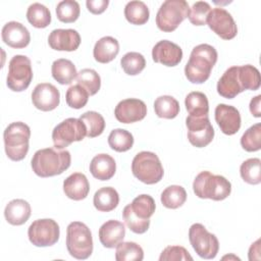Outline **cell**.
Wrapping results in <instances>:
<instances>
[{
	"mask_svg": "<svg viewBox=\"0 0 261 261\" xmlns=\"http://www.w3.org/2000/svg\"><path fill=\"white\" fill-rule=\"evenodd\" d=\"M217 51L209 44H200L193 48L189 61L185 66V74L193 84H203L211 73L217 61Z\"/></svg>",
	"mask_w": 261,
	"mask_h": 261,
	"instance_id": "obj_1",
	"label": "cell"
},
{
	"mask_svg": "<svg viewBox=\"0 0 261 261\" xmlns=\"http://www.w3.org/2000/svg\"><path fill=\"white\" fill-rule=\"evenodd\" d=\"M71 162L70 153L67 150L45 148L38 150L31 161L33 171L40 177H50L61 174Z\"/></svg>",
	"mask_w": 261,
	"mask_h": 261,
	"instance_id": "obj_2",
	"label": "cell"
},
{
	"mask_svg": "<svg viewBox=\"0 0 261 261\" xmlns=\"http://www.w3.org/2000/svg\"><path fill=\"white\" fill-rule=\"evenodd\" d=\"M156 204L147 194L137 196L122 210V217L127 227L135 233H144L150 226V217L154 214Z\"/></svg>",
	"mask_w": 261,
	"mask_h": 261,
	"instance_id": "obj_3",
	"label": "cell"
},
{
	"mask_svg": "<svg viewBox=\"0 0 261 261\" xmlns=\"http://www.w3.org/2000/svg\"><path fill=\"white\" fill-rule=\"evenodd\" d=\"M193 190L201 199L222 201L230 195L231 184L224 176L205 170L201 171L194 179Z\"/></svg>",
	"mask_w": 261,
	"mask_h": 261,
	"instance_id": "obj_4",
	"label": "cell"
},
{
	"mask_svg": "<svg viewBox=\"0 0 261 261\" xmlns=\"http://www.w3.org/2000/svg\"><path fill=\"white\" fill-rule=\"evenodd\" d=\"M31 129L21 121L10 123L3 133L5 153L12 161L22 160L29 151Z\"/></svg>",
	"mask_w": 261,
	"mask_h": 261,
	"instance_id": "obj_5",
	"label": "cell"
},
{
	"mask_svg": "<svg viewBox=\"0 0 261 261\" xmlns=\"http://www.w3.org/2000/svg\"><path fill=\"white\" fill-rule=\"evenodd\" d=\"M66 248L69 255L79 260L88 259L92 255V232L84 222L72 221L67 225Z\"/></svg>",
	"mask_w": 261,
	"mask_h": 261,
	"instance_id": "obj_6",
	"label": "cell"
},
{
	"mask_svg": "<svg viewBox=\"0 0 261 261\" xmlns=\"http://www.w3.org/2000/svg\"><path fill=\"white\" fill-rule=\"evenodd\" d=\"M132 171L140 181L146 185L159 182L164 174L159 157L155 153L149 151H142L134 157Z\"/></svg>",
	"mask_w": 261,
	"mask_h": 261,
	"instance_id": "obj_7",
	"label": "cell"
},
{
	"mask_svg": "<svg viewBox=\"0 0 261 261\" xmlns=\"http://www.w3.org/2000/svg\"><path fill=\"white\" fill-rule=\"evenodd\" d=\"M190 6L185 0L164 1L156 14V24L162 32L170 33L189 16Z\"/></svg>",
	"mask_w": 261,
	"mask_h": 261,
	"instance_id": "obj_8",
	"label": "cell"
},
{
	"mask_svg": "<svg viewBox=\"0 0 261 261\" xmlns=\"http://www.w3.org/2000/svg\"><path fill=\"white\" fill-rule=\"evenodd\" d=\"M32 80L33 69L30 58L24 55H14L8 64L7 87L13 92H21L28 89Z\"/></svg>",
	"mask_w": 261,
	"mask_h": 261,
	"instance_id": "obj_9",
	"label": "cell"
},
{
	"mask_svg": "<svg viewBox=\"0 0 261 261\" xmlns=\"http://www.w3.org/2000/svg\"><path fill=\"white\" fill-rule=\"evenodd\" d=\"M87 136L85 123L80 118L69 117L57 124L52 130V140L56 149H64L73 142H80Z\"/></svg>",
	"mask_w": 261,
	"mask_h": 261,
	"instance_id": "obj_10",
	"label": "cell"
},
{
	"mask_svg": "<svg viewBox=\"0 0 261 261\" xmlns=\"http://www.w3.org/2000/svg\"><path fill=\"white\" fill-rule=\"evenodd\" d=\"M189 240L194 251L203 259H213L219 250V242L201 223H194L189 229Z\"/></svg>",
	"mask_w": 261,
	"mask_h": 261,
	"instance_id": "obj_11",
	"label": "cell"
},
{
	"mask_svg": "<svg viewBox=\"0 0 261 261\" xmlns=\"http://www.w3.org/2000/svg\"><path fill=\"white\" fill-rule=\"evenodd\" d=\"M59 225L51 218L37 219L28 229L29 240L36 247L53 246L59 240Z\"/></svg>",
	"mask_w": 261,
	"mask_h": 261,
	"instance_id": "obj_12",
	"label": "cell"
},
{
	"mask_svg": "<svg viewBox=\"0 0 261 261\" xmlns=\"http://www.w3.org/2000/svg\"><path fill=\"white\" fill-rule=\"evenodd\" d=\"M186 125L188 128V140L193 146L204 148L212 142L214 128L208 115L201 117L189 115L186 119Z\"/></svg>",
	"mask_w": 261,
	"mask_h": 261,
	"instance_id": "obj_13",
	"label": "cell"
},
{
	"mask_svg": "<svg viewBox=\"0 0 261 261\" xmlns=\"http://www.w3.org/2000/svg\"><path fill=\"white\" fill-rule=\"evenodd\" d=\"M206 23L223 40H231L238 34V28L231 14L222 7L211 9L207 16Z\"/></svg>",
	"mask_w": 261,
	"mask_h": 261,
	"instance_id": "obj_14",
	"label": "cell"
},
{
	"mask_svg": "<svg viewBox=\"0 0 261 261\" xmlns=\"http://www.w3.org/2000/svg\"><path fill=\"white\" fill-rule=\"evenodd\" d=\"M32 102L34 106L41 111H51L59 105L60 93L54 85L41 83L33 90Z\"/></svg>",
	"mask_w": 261,
	"mask_h": 261,
	"instance_id": "obj_15",
	"label": "cell"
},
{
	"mask_svg": "<svg viewBox=\"0 0 261 261\" xmlns=\"http://www.w3.org/2000/svg\"><path fill=\"white\" fill-rule=\"evenodd\" d=\"M147 106L144 101L136 98H128L120 101L115 109L114 115L121 123H133L145 118Z\"/></svg>",
	"mask_w": 261,
	"mask_h": 261,
	"instance_id": "obj_16",
	"label": "cell"
},
{
	"mask_svg": "<svg viewBox=\"0 0 261 261\" xmlns=\"http://www.w3.org/2000/svg\"><path fill=\"white\" fill-rule=\"evenodd\" d=\"M152 58L155 62L165 66H175L182 59V50L171 41L161 40L153 47Z\"/></svg>",
	"mask_w": 261,
	"mask_h": 261,
	"instance_id": "obj_17",
	"label": "cell"
},
{
	"mask_svg": "<svg viewBox=\"0 0 261 261\" xmlns=\"http://www.w3.org/2000/svg\"><path fill=\"white\" fill-rule=\"evenodd\" d=\"M215 121L220 130L228 136L234 135L241 127V114L239 110L226 104H218L215 108Z\"/></svg>",
	"mask_w": 261,
	"mask_h": 261,
	"instance_id": "obj_18",
	"label": "cell"
},
{
	"mask_svg": "<svg viewBox=\"0 0 261 261\" xmlns=\"http://www.w3.org/2000/svg\"><path fill=\"white\" fill-rule=\"evenodd\" d=\"M217 93L226 99H233L244 90L240 66H230L221 75L217 83Z\"/></svg>",
	"mask_w": 261,
	"mask_h": 261,
	"instance_id": "obj_19",
	"label": "cell"
},
{
	"mask_svg": "<svg viewBox=\"0 0 261 261\" xmlns=\"http://www.w3.org/2000/svg\"><path fill=\"white\" fill-rule=\"evenodd\" d=\"M48 43L57 51H75L81 44V36L73 29H56L50 33Z\"/></svg>",
	"mask_w": 261,
	"mask_h": 261,
	"instance_id": "obj_20",
	"label": "cell"
},
{
	"mask_svg": "<svg viewBox=\"0 0 261 261\" xmlns=\"http://www.w3.org/2000/svg\"><path fill=\"white\" fill-rule=\"evenodd\" d=\"M1 37L6 45L15 49L27 47L31 41L29 30L18 21L5 23L1 31Z\"/></svg>",
	"mask_w": 261,
	"mask_h": 261,
	"instance_id": "obj_21",
	"label": "cell"
},
{
	"mask_svg": "<svg viewBox=\"0 0 261 261\" xmlns=\"http://www.w3.org/2000/svg\"><path fill=\"white\" fill-rule=\"evenodd\" d=\"M125 236L124 224L118 220H108L104 222L99 228L100 243L108 249L116 247L123 241Z\"/></svg>",
	"mask_w": 261,
	"mask_h": 261,
	"instance_id": "obj_22",
	"label": "cell"
},
{
	"mask_svg": "<svg viewBox=\"0 0 261 261\" xmlns=\"http://www.w3.org/2000/svg\"><path fill=\"white\" fill-rule=\"evenodd\" d=\"M63 192L71 200H84L90 192V184L87 176L81 172L70 174L63 181Z\"/></svg>",
	"mask_w": 261,
	"mask_h": 261,
	"instance_id": "obj_23",
	"label": "cell"
},
{
	"mask_svg": "<svg viewBox=\"0 0 261 261\" xmlns=\"http://www.w3.org/2000/svg\"><path fill=\"white\" fill-rule=\"evenodd\" d=\"M115 171V160L108 154H98L91 160L90 172L99 180H109L114 175Z\"/></svg>",
	"mask_w": 261,
	"mask_h": 261,
	"instance_id": "obj_24",
	"label": "cell"
},
{
	"mask_svg": "<svg viewBox=\"0 0 261 261\" xmlns=\"http://www.w3.org/2000/svg\"><path fill=\"white\" fill-rule=\"evenodd\" d=\"M31 213V206L23 199H14L10 201L4 210L6 221L12 225H21L25 223L30 218Z\"/></svg>",
	"mask_w": 261,
	"mask_h": 261,
	"instance_id": "obj_25",
	"label": "cell"
},
{
	"mask_svg": "<svg viewBox=\"0 0 261 261\" xmlns=\"http://www.w3.org/2000/svg\"><path fill=\"white\" fill-rule=\"evenodd\" d=\"M119 52L118 41L110 36L99 39L93 49V55L96 61L100 63H108L112 61Z\"/></svg>",
	"mask_w": 261,
	"mask_h": 261,
	"instance_id": "obj_26",
	"label": "cell"
},
{
	"mask_svg": "<svg viewBox=\"0 0 261 261\" xmlns=\"http://www.w3.org/2000/svg\"><path fill=\"white\" fill-rule=\"evenodd\" d=\"M95 208L101 212L114 210L119 203V195L112 187H103L99 189L93 198Z\"/></svg>",
	"mask_w": 261,
	"mask_h": 261,
	"instance_id": "obj_27",
	"label": "cell"
},
{
	"mask_svg": "<svg viewBox=\"0 0 261 261\" xmlns=\"http://www.w3.org/2000/svg\"><path fill=\"white\" fill-rule=\"evenodd\" d=\"M51 72L53 79L60 85H69L76 79L77 71L74 64L65 58H59L52 63Z\"/></svg>",
	"mask_w": 261,
	"mask_h": 261,
	"instance_id": "obj_28",
	"label": "cell"
},
{
	"mask_svg": "<svg viewBox=\"0 0 261 261\" xmlns=\"http://www.w3.org/2000/svg\"><path fill=\"white\" fill-rule=\"evenodd\" d=\"M186 108L189 115L201 117L207 116L209 113V103L207 96L202 92H191L187 95L185 100Z\"/></svg>",
	"mask_w": 261,
	"mask_h": 261,
	"instance_id": "obj_29",
	"label": "cell"
},
{
	"mask_svg": "<svg viewBox=\"0 0 261 261\" xmlns=\"http://www.w3.org/2000/svg\"><path fill=\"white\" fill-rule=\"evenodd\" d=\"M124 16L133 24L141 25L148 21L150 12L148 6L143 1H129L124 7Z\"/></svg>",
	"mask_w": 261,
	"mask_h": 261,
	"instance_id": "obj_30",
	"label": "cell"
},
{
	"mask_svg": "<svg viewBox=\"0 0 261 261\" xmlns=\"http://www.w3.org/2000/svg\"><path fill=\"white\" fill-rule=\"evenodd\" d=\"M154 110L158 117L172 119L179 113V104L175 98L169 95H163L156 98Z\"/></svg>",
	"mask_w": 261,
	"mask_h": 261,
	"instance_id": "obj_31",
	"label": "cell"
},
{
	"mask_svg": "<svg viewBox=\"0 0 261 261\" xmlns=\"http://www.w3.org/2000/svg\"><path fill=\"white\" fill-rule=\"evenodd\" d=\"M27 18L33 27L44 29L51 22V13L45 5L35 2L29 6L27 10Z\"/></svg>",
	"mask_w": 261,
	"mask_h": 261,
	"instance_id": "obj_32",
	"label": "cell"
},
{
	"mask_svg": "<svg viewBox=\"0 0 261 261\" xmlns=\"http://www.w3.org/2000/svg\"><path fill=\"white\" fill-rule=\"evenodd\" d=\"M161 203L168 209H176L182 206L187 200V192L181 186L172 185L161 193Z\"/></svg>",
	"mask_w": 261,
	"mask_h": 261,
	"instance_id": "obj_33",
	"label": "cell"
},
{
	"mask_svg": "<svg viewBox=\"0 0 261 261\" xmlns=\"http://www.w3.org/2000/svg\"><path fill=\"white\" fill-rule=\"evenodd\" d=\"M144 251L140 245L134 242H121L116 246V261H142Z\"/></svg>",
	"mask_w": 261,
	"mask_h": 261,
	"instance_id": "obj_34",
	"label": "cell"
},
{
	"mask_svg": "<svg viewBox=\"0 0 261 261\" xmlns=\"http://www.w3.org/2000/svg\"><path fill=\"white\" fill-rule=\"evenodd\" d=\"M108 144L116 152H125L133 147L134 137L126 129L115 128L108 136Z\"/></svg>",
	"mask_w": 261,
	"mask_h": 261,
	"instance_id": "obj_35",
	"label": "cell"
},
{
	"mask_svg": "<svg viewBox=\"0 0 261 261\" xmlns=\"http://www.w3.org/2000/svg\"><path fill=\"white\" fill-rule=\"evenodd\" d=\"M240 173L244 181L250 185L261 182V161L259 158H250L244 161L240 167Z\"/></svg>",
	"mask_w": 261,
	"mask_h": 261,
	"instance_id": "obj_36",
	"label": "cell"
},
{
	"mask_svg": "<svg viewBox=\"0 0 261 261\" xmlns=\"http://www.w3.org/2000/svg\"><path fill=\"white\" fill-rule=\"evenodd\" d=\"M77 85L82 86L90 96L95 95L101 87V77L95 69L84 68L76 75Z\"/></svg>",
	"mask_w": 261,
	"mask_h": 261,
	"instance_id": "obj_37",
	"label": "cell"
},
{
	"mask_svg": "<svg viewBox=\"0 0 261 261\" xmlns=\"http://www.w3.org/2000/svg\"><path fill=\"white\" fill-rule=\"evenodd\" d=\"M87 128V137L95 138L100 136L105 128V120L103 116L96 111H87L80 116Z\"/></svg>",
	"mask_w": 261,
	"mask_h": 261,
	"instance_id": "obj_38",
	"label": "cell"
},
{
	"mask_svg": "<svg viewBox=\"0 0 261 261\" xmlns=\"http://www.w3.org/2000/svg\"><path fill=\"white\" fill-rule=\"evenodd\" d=\"M80 13V4L74 0H63L56 6L57 18L65 23L75 21L79 18Z\"/></svg>",
	"mask_w": 261,
	"mask_h": 261,
	"instance_id": "obj_39",
	"label": "cell"
},
{
	"mask_svg": "<svg viewBox=\"0 0 261 261\" xmlns=\"http://www.w3.org/2000/svg\"><path fill=\"white\" fill-rule=\"evenodd\" d=\"M120 64L126 74L137 75L145 68L146 60L139 52H128L122 56Z\"/></svg>",
	"mask_w": 261,
	"mask_h": 261,
	"instance_id": "obj_40",
	"label": "cell"
},
{
	"mask_svg": "<svg viewBox=\"0 0 261 261\" xmlns=\"http://www.w3.org/2000/svg\"><path fill=\"white\" fill-rule=\"evenodd\" d=\"M242 147L248 152H256L261 148V123L250 126L241 138Z\"/></svg>",
	"mask_w": 261,
	"mask_h": 261,
	"instance_id": "obj_41",
	"label": "cell"
},
{
	"mask_svg": "<svg viewBox=\"0 0 261 261\" xmlns=\"http://www.w3.org/2000/svg\"><path fill=\"white\" fill-rule=\"evenodd\" d=\"M240 74H241L244 90L256 91L260 88V85H261L260 72L255 66L251 64L240 66Z\"/></svg>",
	"mask_w": 261,
	"mask_h": 261,
	"instance_id": "obj_42",
	"label": "cell"
},
{
	"mask_svg": "<svg viewBox=\"0 0 261 261\" xmlns=\"http://www.w3.org/2000/svg\"><path fill=\"white\" fill-rule=\"evenodd\" d=\"M89 93L80 85L71 86L65 94L66 104L73 109H81L86 106L89 99Z\"/></svg>",
	"mask_w": 261,
	"mask_h": 261,
	"instance_id": "obj_43",
	"label": "cell"
},
{
	"mask_svg": "<svg viewBox=\"0 0 261 261\" xmlns=\"http://www.w3.org/2000/svg\"><path fill=\"white\" fill-rule=\"evenodd\" d=\"M211 11V6L206 1H197L190 8L189 20L194 25H204L206 24V19Z\"/></svg>",
	"mask_w": 261,
	"mask_h": 261,
	"instance_id": "obj_44",
	"label": "cell"
},
{
	"mask_svg": "<svg viewBox=\"0 0 261 261\" xmlns=\"http://www.w3.org/2000/svg\"><path fill=\"white\" fill-rule=\"evenodd\" d=\"M192 261L193 257L181 246H168L160 254L159 261Z\"/></svg>",
	"mask_w": 261,
	"mask_h": 261,
	"instance_id": "obj_45",
	"label": "cell"
},
{
	"mask_svg": "<svg viewBox=\"0 0 261 261\" xmlns=\"http://www.w3.org/2000/svg\"><path fill=\"white\" fill-rule=\"evenodd\" d=\"M109 4L108 0H87L86 5L88 10L93 14H101Z\"/></svg>",
	"mask_w": 261,
	"mask_h": 261,
	"instance_id": "obj_46",
	"label": "cell"
},
{
	"mask_svg": "<svg viewBox=\"0 0 261 261\" xmlns=\"http://www.w3.org/2000/svg\"><path fill=\"white\" fill-rule=\"evenodd\" d=\"M260 105H261V95H257L256 97L252 98L250 101V111L253 116L255 117H260L261 116V110H260Z\"/></svg>",
	"mask_w": 261,
	"mask_h": 261,
	"instance_id": "obj_47",
	"label": "cell"
},
{
	"mask_svg": "<svg viewBox=\"0 0 261 261\" xmlns=\"http://www.w3.org/2000/svg\"><path fill=\"white\" fill-rule=\"evenodd\" d=\"M259 243H260V241L258 240L254 244H252V246L250 247V249H249V260L252 261V260H255V259H257V260L260 259Z\"/></svg>",
	"mask_w": 261,
	"mask_h": 261,
	"instance_id": "obj_48",
	"label": "cell"
}]
</instances>
